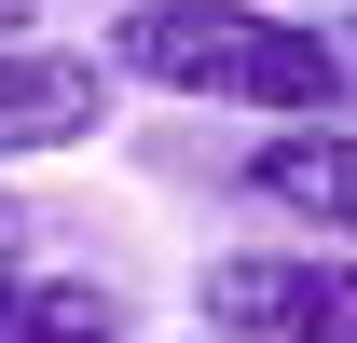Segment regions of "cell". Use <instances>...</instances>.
Wrapping results in <instances>:
<instances>
[{
	"mask_svg": "<svg viewBox=\"0 0 357 343\" xmlns=\"http://www.w3.org/2000/svg\"><path fill=\"white\" fill-rule=\"evenodd\" d=\"M178 343H220V330H178Z\"/></svg>",
	"mask_w": 357,
	"mask_h": 343,
	"instance_id": "8",
	"label": "cell"
},
{
	"mask_svg": "<svg viewBox=\"0 0 357 343\" xmlns=\"http://www.w3.org/2000/svg\"><path fill=\"white\" fill-rule=\"evenodd\" d=\"M110 83L192 96V110H261V124H330L357 55L275 0H137V14H110Z\"/></svg>",
	"mask_w": 357,
	"mask_h": 343,
	"instance_id": "1",
	"label": "cell"
},
{
	"mask_svg": "<svg viewBox=\"0 0 357 343\" xmlns=\"http://www.w3.org/2000/svg\"><path fill=\"white\" fill-rule=\"evenodd\" d=\"M96 124H110V55L0 42V165H42V151H96Z\"/></svg>",
	"mask_w": 357,
	"mask_h": 343,
	"instance_id": "3",
	"label": "cell"
},
{
	"mask_svg": "<svg viewBox=\"0 0 357 343\" xmlns=\"http://www.w3.org/2000/svg\"><path fill=\"white\" fill-rule=\"evenodd\" d=\"M248 192L275 220H316L330 247H357V124H275L248 151Z\"/></svg>",
	"mask_w": 357,
	"mask_h": 343,
	"instance_id": "4",
	"label": "cell"
},
{
	"mask_svg": "<svg viewBox=\"0 0 357 343\" xmlns=\"http://www.w3.org/2000/svg\"><path fill=\"white\" fill-rule=\"evenodd\" d=\"M42 247V206H14V192H0V261H28Z\"/></svg>",
	"mask_w": 357,
	"mask_h": 343,
	"instance_id": "6",
	"label": "cell"
},
{
	"mask_svg": "<svg viewBox=\"0 0 357 343\" xmlns=\"http://www.w3.org/2000/svg\"><path fill=\"white\" fill-rule=\"evenodd\" d=\"M28 14H42V0H0V42H28Z\"/></svg>",
	"mask_w": 357,
	"mask_h": 343,
	"instance_id": "7",
	"label": "cell"
},
{
	"mask_svg": "<svg viewBox=\"0 0 357 343\" xmlns=\"http://www.w3.org/2000/svg\"><path fill=\"white\" fill-rule=\"evenodd\" d=\"M124 14H137V0H124Z\"/></svg>",
	"mask_w": 357,
	"mask_h": 343,
	"instance_id": "9",
	"label": "cell"
},
{
	"mask_svg": "<svg viewBox=\"0 0 357 343\" xmlns=\"http://www.w3.org/2000/svg\"><path fill=\"white\" fill-rule=\"evenodd\" d=\"M192 316L220 343H357V247H220Z\"/></svg>",
	"mask_w": 357,
	"mask_h": 343,
	"instance_id": "2",
	"label": "cell"
},
{
	"mask_svg": "<svg viewBox=\"0 0 357 343\" xmlns=\"http://www.w3.org/2000/svg\"><path fill=\"white\" fill-rule=\"evenodd\" d=\"M0 343H124V289L55 275V261H0Z\"/></svg>",
	"mask_w": 357,
	"mask_h": 343,
	"instance_id": "5",
	"label": "cell"
}]
</instances>
